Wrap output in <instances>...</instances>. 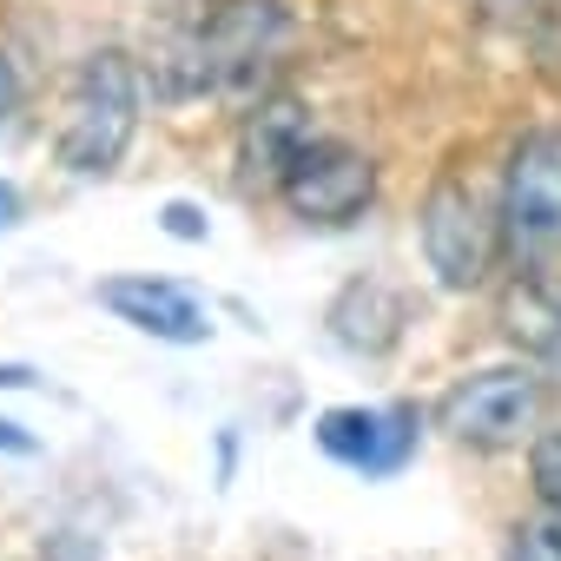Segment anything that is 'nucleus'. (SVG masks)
<instances>
[{"label":"nucleus","instance_id":"f257e3e1","mask_svg":"<svg viewBox=\"0 0 561 561\" xmlns=\"http://www.w3.org/2000/svg\"><path fill=\"white\" fill-rule=\"evenodd\" d=\"M291 41H298V21L285 0H211V14L198 21L179 60L185 67L179 93H218L244 113L251 100L271 93V73L285 67Z\"/></svg>","mask_w":561,"mask_h":561},{"label":"nucleus","instance_id":"f03ea898","mask_svg":"<svg viewBox=\"0 0 561 561\" xmlns=\"http://www.w3.org/2000/svg\"><path fill=\"white\" fill-rule=\"evenodd\" d=\"M139 133V60L126 47H93L80 54L67 100H60V133L54 159L73 179H106Z\"/></svg>","mask_w":561,"mask_h":561},{"label":"nucleus","instance_id":"7ed1b4c3","mask_svg":"<svg viewBox=\"0 0 561 561\" xmlns=\"http://www.w3.org/2000/svg\"><path fill=\"white\" fill-rule=\"evenodd\" d=\"M495 218L515 271H548L561 257V119H541L508 146Z\"/></svg>","mask_w":561,"mask_h":561},{"label":"nucleus","instance_id":"20e7f679","mask_svg":"<svg viewBox=\"0 0 561 561\" xmlns=\"http://www.w3.org/2000/svg\"><path fill=\"white\" fill-rule=\"evenodd\" d=\"M416 231H423V257L443 291H476L502 257V218L462 172H436V185L423 192Z\"/></svg>","mask_w":561,"mask_h":561},{"label":"nucleus","instance_id":"39448f33","mask_svg":"<svg viewBox=\"0 0 561 561\" xmlns=\"http://www.w3.org/2000/svg\"><path fill=\"white\" fill-rule=\"evenodd\" d=\"M541 416V377L528 364H495L476 377H456L436 403V423L469 449H508Z\"/></svg>","mask_w":561,"mask_h":561},{"label":"nucleus","instance_id":"423d86ee","mask_svg":"<svg viewBox=\"0 0 561 561\" xmlns=\"http://www.w3.org/2000/svg\"><path fill=\"white\" fill-rule=\"evenodd\" d=\"M277 198H285V211L305 218V225H351L377 198V159L357 152V146H344V139H324L318 133L305 146V159L285 172Z\"/></svg>","mask_w":561,"mask_h":561},{"label":"nucleus","instance_id":"0eeeda50","mask_svg":"<svg viewBox=\"0 0 561 561\" xmlns=\"http://www.w3.org/2000/svg\"><path fill=\"white\" fill-rule=\"evenodd\" d=\"M318 449L357 476H403L416 456V410L383 403V410H324L318 416Z\"/></svg>","mask_w":561,"mask_h":561},{"label":"nucleus","instance_id":"6e6552de","mask_svg":"<svg viewBox=\"0 0 561 561\" xmlns=\"http://www.w3.org/2000/svg\"><path fill=\"white\" fill-rule=\"evenodd\" d=\"M311 139H318V119H311L305 100H291V93L251 100L238 113V172H244V185L277 192V185H285V172L305 159Z\"/></svg>","mask_w":561,"mask_h":561},{"label":"nucleus","instance_id":"1a4fd4ad","mask_svg":"<svg viewBox=\"0 0 561 561\" xmlns=\"http://www.w3.org/2000/svg\"><path fill=\"white\" fill-rule=\"evenodd\" d=\"M100 305H106L119 324H133V331H146V337H159V344H205V337H211V311H205L185 285L152 277V271L106 277V285H100Z\"/></svg>","mask_w":561,"mask_h":561},{"label":"nucleus","instance_id":"9d476101","mask_svg":"<svg viewBox=\"0 0 561 561\" xmlns=\"http://www.w3.org/2000/svg\"><path fill=\"white\" fill-rule=\"evenodd\" d=\"M502 561H561V508L554 515H535L508 535V554Z\"/></svg>","mask_w":561,"mask_h":561},{"label":"nucleus","instance_id":"9b49d317","mask_svg":"<svg viewBox=\"0 0 561 561\" xmlns=\"http://www.w3.org/2000/svg\"><path fill=\"white\" fill-rule=\"evenodd\" d=\"M528 476H535V495H541L548 508H561V430L535 436V449H528Z\"/></svg>","mask_w":561,"mask_h":561},{"label":"nucleus","instance_id":"f8f14e48","mask_svg":"<svg viewBox=\"0 0 561 561\" xmlns=\"http://www.w3.org/2000/svg\"><path fill=\"white\" fill-rule=\"evenodd\" d=\"M165 231H172V238H205V211L185 205V198H172V205H165Z\"/></svg>","mask_w":561,"mask_h":561},{"label":"nucleus","instance_id":"ddd939ff","mask_svg":"<svg viewBox=\"0 0 561 561\" xmlns=\"http://www.w3.org/2000/svg\"><path fill=\"white\" fill-rule=\"evenodd\" d=\"M14 106H21V67H14L8 47H0V119H14Z\"/></svg>","mask_w":561,"mask_h":561},{"label":"nucleus","instance_id":"4468645a","mask_svg":"<svg viewBox=\"0 0 561 561\" xmlns=\"http://www.w3.org/2000/svg\"><path fill=\"white\" fill-rule=\"evenodd\" d=\"M21 225V192H14V179H0V231H14Z\"/></svg>","mask_w":561,"mask_h":561},{"label":"nucleus","instance_id":"2eb2a0df","mask_svg":"<svg viewBox=\"0 0 561 561\" xmlns=\"http://www.w3.org/2000/svg\"><path fill=\"white\" fill-rule=\"evenodd\" d=\"M0 449H8V456H34V436L21 423H0Z\"/></svg>","mask_w":561,"mask_h":561},{"label":"nucleus","instance_id":"dca6fc26","mask_svg":"<svg viewBox=\"0 0 561 561\" xmlns=\"http://www.w3.org/2000/svg\"><path fill=\"white\" fill-rule=\"evenodd\" d=\"M548 364L561 370V318H554V331H548Z\"/></svg>","mask_w":561,"mask_h":561}]
</instances>
